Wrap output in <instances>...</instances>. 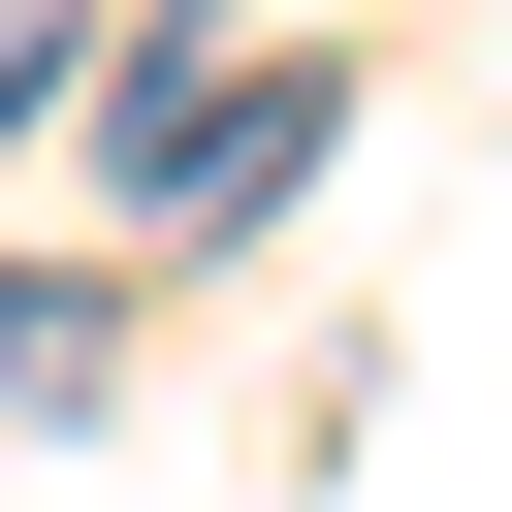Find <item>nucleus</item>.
I'll return each instance as SVG.
<instances>
[{
  "label": "nucleus",
  "instance_id": "obj_1",
  "mask_svg": "<svg viewBox=\"0 0 512 512\" xmlns=\"http://www.w3.org/2000/svg\"><path fill=\"white\" fill-rule=\"evenodd\" d=\"M320 128H352V64H224V32H192V64H160V128H128V224H160V256H224L256 192H320Z\"/></svg>",
  "mask_w": 512,
  "mask_h": 512
}]
</instances>
